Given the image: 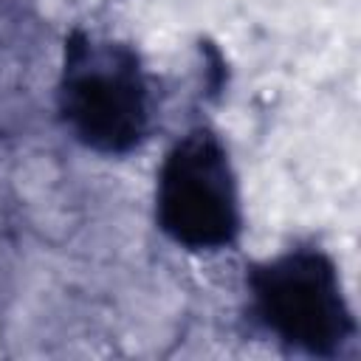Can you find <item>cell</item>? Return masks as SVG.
I'll list each match as a JSON object with an SVG mask.
<instances>
[{
	"label": "cell",
	"mask_w": 361,
	"mask_h": 361,
	"mask_svg": "<svg viewBox=\"0 0 361 361\" xmlns=\"http://www.w3.org/2000/svg\"><path fill=\"white\" fill-rule=\"evenodd\" d=\"M59 107L79 141L99 152H127L147 130V87L138 56L118 42L71 37Z\"/></svg>",
	"instance_id": "6da1fadb"
},
{
	"label": "cell",
	"mask_w": 361,
	"mask_h": 361,
	"mask_svg": "<svg viewBox=\"0 0 361 361\" xmlns=\"http://www.w3.org/2000/svg\"><path fill=\"white\" fill-rule=\"evenodd\" d=\"M251 290L262 322L299 350L333 355L353 336L338 274L319 251L299 248L254 268Z\"/></svg>",
	"instance_id": "7a4b0ae2"
},
{
	"label": "cell",
	"mask_w": 361,
	"mask_h": 361,
	"mask_svg": "<svg viewBox=\"0 0 361 361\" xmlns=\"http://www.w3.org/2000/svg\"><path fill=\"white\" fill-rule=\"evenodd\" d=\"M161 228L186 248H223L237 237L240 200L217 135L195 130L166 155L158 178Z\"/></svg>",
	"instance_id": "3957f363"
}]
</instances>
